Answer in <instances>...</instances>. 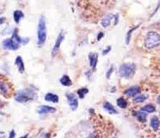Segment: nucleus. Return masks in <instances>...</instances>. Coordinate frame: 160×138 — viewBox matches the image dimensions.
Masks as SVG:
<instances>
[{
  "instance_id": "nucleus-22",
  "label": "nucleus",
  "mask_w": 160,
  "mask_h": 138,
  "mask_svg": "<svg viewBox=\"0 0 160 138\" xmlns=\"http://www.w3.org/2000/svg\"><path fill=\"white\" fill-rule=\"evenodd\" d=\"M117 104H118V106H120L121 108H125L127 106V102L123 98H120L118 99V100H117Z\"/></svg>"
},
{
  "instance_id": "nucleus-21",
  "label": "nucleus",
  "mask_w": 160,
  "mask_h": 138,
  "mask_svg": "<svg viewBox=\"0 0 160 138\" xmlns=\"http://www.w3.org/2000/svg\"><path fill=\"white\" fill-rule=\"evenodd\" d=\"M88 93V89L87 88H82L77 91V95L80 99H84L86 95Z\"/></svg>"
},
{
  "instance_id": "nucleus-26",
  "label": "nucleus",
  "mask_w": 160,
  "mask_h": 138,
  "mask_svg": "<svg viewBox=\"0 0 160 138\" xmlns=\"http://www.w3.org/2000/svg\"><path fill=\"white\" fill-rule=\"evenodd\" d=\"M113 66H111V67H110V68L108 69V71H107L106 74V78L109 79L110 77V75H111V74L113 73Z\"/></svg>"
},
{
  "instance_id": "nucleus-33",
  "label": "nucleus",
  "mask_w": 160,
  "mask_h": 138,
  "mask_svg": "<svg viewBox=\"0 0 160 138\" xmlns=\"http://www.w3.org/2000/svg\"><path fill=\"white\" fill-rule=\"evenodd\" d=\"M5 20H6V18L5 17L3 18V17H1V24H2L3 23L5 22Z\"/></svg>"
},
{
  "instance_id": "nucleus-32",
  "label": "nucleus",
  "mask_w": 160,
  "mask_h": 138,
  "mask_svg": "<svg viewBox=\"0 0 160 138\" xmlns=\"http://www.w3.org/2000/svg\"><path fill=\"white\" fill-rule=\"evenodd\" d=\"M86 75H87V77H88V78H90V75H91V71H90V70H88V71H87L86 73Z\"/></svg>"
},
{
  "instance_id": "nucleus-29",
  "label": "nucleus",
  "mask_w": 160,
  "mask_h": 138,
  "mask_svg": "<svg viewBox=\"0 0 160 138\" xmlns=\"http://www.w3.org/2000/svg\"><path fill=\"white\" fill-rule=\"evenodd\" d=\"M15 132L14 130H12L10 133L9 138H15Z\"/></svg>"
},
{
  "instance_id": "nucleus-5",
  "label": "nucleus",
  "mask_w": 160,
  "mask_h": 138,
  "mask_svg": "<svg viewBox=\"0 0 160 138\" xmlns=\"http://www.w3.org/2000/svg\"><path fill=\"white\" fill-rule=\"evenodd\" d=\"M3 48L6 50H17L19 47H20V44L16 42L14 39L12 38H8L6 39L5 40L3 41L2 42Z\"/></svg>"
},
{
  "instance_id": "nucleus-24",
  "label": "nucleus",
  "mask_w": 160,
  "mask_h": 138,
  "mask_svg": "<svg viewBox=\"0 0 160 138\" xmlns=\"http://www.w3.org/2000/svg\"><path fill=\"white\" fill-rule=\"evenodd\" d=\"M146 98H147V97H146V95H140L139 96L136 97L133 101L134 103H141V102H144L145 100H146Z\"/></svg>"
},
{
  "instance_id": "nucleus-9",
  "label": "nucleus",
  "mask_w": 160,
  "mask_h": 138,
  "mask_svg": "<svg viewBox=\"0 0 160 138\" xmlns=\"http://www.w3.org/2000/svg\"><path fill=\"white\" fill-rule=\"evenodd\" d=\"M89 62H90V66L93 69L96 68V66L98 61V54L96 52H90L88 55Z\"/></svg>"
},
{
  "instance_id": "nucleus-8",
  "label": "nucleus",
  "mask_w": 160,
  "mask_h": 138,
  "mask_svg": "<svg viewBox=\"0 0 160 138\" xmlns=\"http://www.w3.org/2000/svg\"><path fill=\"white\" fill-rule=\"evenodd\" d=\"M56 111V108L52 106H46V105H42L39 106L37 108V113L39 114H45V113H51Z\"/></svg>"
},
{
  "instance_id": "nucleus-37",
  "label": "nucleus",
  "mask_w": 160,
  "mask_h": 138,
  "mask_svg": "<svg viewBox=\"0 0 160 138\" xmlns=\"http://www.w3.org/2000/svg\"><path fill=\"white\" fill-rule=\"evenodd\" d=\"M159 138H160V137H159Z\"/></svg>"
},
{
  "instance_id": "nucleus-20",
  "label": "nucleus",
  "mask_w": 160,
  "mask_h": 138,
  "mask_svg": "<svg viewBox=\"0 0 160 138\" xmlns=\"http://www.w3.org/2000/svg\"><path fill=\"white\" fill-rule=\"evenodd\" d=\"M141 111L143 112H147L149 113H153L155 111V107L152 104H147L141 108Z\"/></svg>"
},
{
  "instance_id": "nucleus-10",
  "label": "nucleus",
  "mask_w": 160,
  "mask_h": 138,
  "mask_svg": "<svg viewBox=\"0 0 160 138\" xmlns=\"http://www.w3.org/2000/svg\"><path fill=\"white\" fill-rule=\"evenodd\" d=\"M140 93V88L138 86H132L125 91L124 94L128 97H133L139 94Z\"/></svg>"
},
{
  "instance_id": "nucleus-16",
  "label": "nucleus",
  "mask_w": 160,
  "mask_h": 138,
  "mask_svg": "<svg viewBox=\"0 0 160 138\" xmlns=\"http://www.w3.org/2000/svg\"><path fill=\"white\" fill-rule=\"evenodd\" d=\"M24 13L20 10H16V11H14L13 13V18H14V20L17 24L19 22L20 19L22 17H24Z\"/></svg>"
},
{
  "instance_id": "nucleus-7",
  "label": "nucleus",
  "mask_w": 160,
  "mask_h": 138,
  "mask_svg": "<svg viewBox=\"0 0 160 138\" xmlns=\"http://www.w3.org/2000/svg\"><path fill=\"white\" fill-rule=\"evenodd\" d=\"M64 33L61 32L59 34L58 37H57V39H56V42H55V46H54L53 48H52V57H54L56 54L57 53V52L59 51V47H60V45H61V43L62 42V41L64 40Z\"/></svg>"
},
{
  "instance_id": "nucleus-30",
  "label": "nucleus",
  "mask_w": 160,
  "mask_h": 138,
  "mask_svg": "<svg viewBox=\"0 0 160 138\" xmlns=\"http://www.w3.org/2000/svg\"><path fill=\"white\" fill-rule=\"evenodd\" d=\"M118 16H119L118 14H116L115 16H114V17H115V25H116V24L118 23V21H119Z\"/></svg>"
},
{
  "instance_id": "nucleus-36",
  "label": "nucleus",
  "mask_w": 160,
  "mask_h": 138,
  "mask_svg": "<svg viewBox=\"0 0 160 138\" xmlns=\"http://www.w3.org/2000/svg\"><path fill=\"white\" fill-rule=\"evenodd\" d=\"M113 138H117V137H113Z\"/></svg>"
},
{
  "instance_id": "nucleus-3",
  "label": "nucleus",
  "mask_w": 160,
  "mask_h": 138,
  "mask_svg": "<svg viewBox=\"0 0 160 138\" xmlns=\"http://www.w3.org/2000/svg\"><path fill=\"white\" fill-rule=\"evenodd\" d=\"M160 45V34L154 31L148 32L145 38V46L147 48L152 49Z\"/></svg>"
},
{
  "instance_id": "nucleus-4",
  "label": "nucleus",
  "mask_w": 160,
  "mask_h": 138,
  "mask_svg": "<svg viewBox=\"0 0 160 138\" xmlns=\"http://www.w3.org/2000/svg\"><path fill=\"white\" fill-rule=\"evenodd\" d=\"M136 66L133 63H125L121 65L119 68L120 76L124 78H131L135 72Z\"/></svg>"
},
{
  "instance_id": "nucleus-1",
  "label": "nucleus",
  "mask_w": 160,
  "mask_h": 138,
  "mask_svg": "<svg viewBox=\"0 0 160 138\" xmlns=\"http://www.w3.org/2000/svg\"><path fill=\"white\" fill-rule=\"evenodd\" d=\"M37 97V94L32 88H25L21 90L16 93L15 99L19 103H26L27 102L33 100Z\"/></svg>"
},
{
  "instance_id": "nucleus-34",
  "label": "nucleus",
  "mask_w": 160,
  "mask_h": 138,
  "mask_svg": "<svg viewBox=\"0 0 160 138\" xmlns=\"http://www.w3.org/2000/svg\"><path fill=\"white\" fill-rule=\"evenodd\" d=\"M28 135H24V136H23V137H20V138H27V137H28Z\"/></svg>"
},
{
  "instance_id": "nucleus-2",
  "label": "nucleus",
  "mask_w": 160,
  "mask_h": 138,
  "mask_svg": "<svg viewBox=\"0 0 160 138\" xmlns=\"http://www.w3.org/2000/svg\"><path fill=\"white\" fill-rule=\"evenodd\" d=\"M46 40V18L42 15L39 19L37 26V44L42 46Z\"/></svg>"
},
{
  "instance_id": "nucleus-6",
  "label": "nucleus",
  "mask_w": 160,
  "mask_h": 138,
  "mask_svg": "<svg viewBox=\"0 0 160 138\" xmlns=\"http://www.w3.org/2000/svg\"><path fill=\"white\" fill-rule=\"evenodd\" d=\"M66 98H67L69 106H70L72 111H76L77 107H78V104H79L78 100H77V97H76L73 93H67Z\"/></svg>"
},
{
  "instance_id": "nucleus-28",
  "label": "nucleus",
  "mask_w": 160,
  "mask_h": 138,
  "mask_svg": "<svg viewBox=\"0 0 160 138\" xmlns=\"http://www.w3.org/2000/svg\"><path fill=\"white\" fill-rule=\"evenodd\" d=\"M29 40L30 39H29V38H28V37H24V38L22 37V42H21V44H28L29 43Z\"/></svg>"
},
{
  "instance_id": "nucleus-25",
  "label": "nucleus",
  "mask_w": 160,
  "mask_h": 138,
  "mask_svg": "<svg viewBox=\"0 0 160 138\" xmlns=\"http://www.w3.org/2000/svg\"><path fill=\"white\" fill-rule=\"evenodd\" d=\"M110 50H111V46H108L105 49H104V50H102V55H107V54L110 51Z\"/></svg>"
},
{
  "instance_id": "nucleus-31",
  "label": "nucleus",
  "mask_w": 160,
  "mask_h": 138,
  "mask_svg": "<svg viewBox=\"0 0 160 138\" xmlns=\"http://www.w3.org/2000/svg\"><path fill=\"white\" fill-rule=\"evenodd\" d=\"M88 138H97V137H96V135H95V134L91 133V134L89 135V136L88 137Z\"/></svg>"
},
{
  "instance_id": "nucleus-13",
  "label": "nucleus",
  "mask_w": 160,
  "mask_h": 138,
  "mask_svg": "<svg viewBox=\"0 0 160 138\" xmlns=\"http://www.w3.org/2000/svg\"><path fill=\"white\" fill-rule=\"evenodd\" d=\"M59 82L62 84V85H63L64 86H70L72 84V82L70 80V78L66 75H64L59 80Z\"/></svg>"
},
{
  "instance_id": "nucleus-12",
  "label": "nucleus",
  "mask_w": 160,
  "mask_h": 138,
  "mask_svg": "<svg viewBox=\"0 0 160 138\" xmlns=\"http://www.w3.org/2000/svg\"><path fill=\"white\" fill-rule=\"evenodd\" d=\"M15 65L17 66L18 70L20 73H23L25 70V67H24V64L23 62L22 58L20 56H18L15 60Z\"/></svg>"
},
{
  "instance_id": "nucleus-15",
  "label": "nucleus",
  "mask_w": 160,
  "mask_h": 138,
  "mask_svg": "<svg viewBox=\"0 0 160 138\" xmlns=\"http://www.w3.org/2000/svg\"><path fill=\"white\" fill-rule=\"evenodd\" d=\"M135 116H136V117L137 118V119L140 122H146V121L147 115L143 111H137V112H135Z\"/></svg>"
},
{
  "instance_id": "nucleus-19",
  "label": "nucleus",
  "mask_w": 160,
  "mask_h": 138,
  "mask_svg": "<svg viewBox=\"0 0 160 138\" xmlns=\"http://www.w3.org/2000/svg\"><path fill=\"white\" fill-rule=\"evenodd\" d=\"M0 86H1V93L2 95L4 97H7V95H9V88H8L7 85L4 82H1L0 84Z\"/></svg>"
},
{
  "instance_id": "nucleus-11",
  "label": "nucleus",
  "mask_w": 160,
  "mask_h": 138,
  "mask_svg": "<svg viewBox=\"0 0 160 138\" xmlns=\"http://www.w3.org/2000/svg\"><path fill=\"white\" fill-rule=\"evenodd\" d=\"M44 99H45L46 101L50 102L53 103H57L59 102V97L57 95L51 93H46L45 97H44Z\"/></svg>"
},
{
  "instance_id": "nucleus-17",
  "label": "nucleus",
  "mask_w": 160,
  "mask_h": 138,
  "mask_svg": "<svg viewBox=\"0 0 160 138\" xmlns=\"http://www.w3.org/2000/svg\"><path fill=\"white\" fill-rule=\"evenodd\" d=\"M151 126L154 131H157V129H159V121L157 117L153 116V117L151 118Z\"/></svg>"
},
{
  "instance_id": "nucleus-23",
  "label": "nucleus",
  "mask_w": 160,
  "mask_h": 138,
  "mask_svg": "<svg viewBox=\"0 0 160 138\" xmlns=\"http://www.w3.org/2000/svg\"><path fill=\"white\" fill-rule=\"evenodd\" d=\"M140 24H139V25H137V26H135V27H133V28H132V29L130 30L129 31H128V33H127V34H126V44H129V42H130V40H131V34H132V33L134 31L135 29H137L138 27H139Z\"/></svg>"
},
{
  "instance_id": "nucleus-18",
  "label": "nucleus",
  "mask_w": 160,
  "mask_h": 138,
  "mask_svg": "<svg viewBox=\"0 0 160 138\" xmlns=\"http://www.w3.org/2000/svg\"><path fill=\"white\" fill-rule=\"evenodd\" d=\"M112 18H113V15L111 14H109L108 15L105 16L102 20V22H101L102 25L104 27H107V26H109L110 24V22H111Z\"/></svg>"
},
{
  "instance_id": "nucleus-35",
  "label": "nucleus",
  "mask_w": 160,
  "mask_h": 138,
  "mask_svg": "<svg viewBox=\"0 0 160 138\" xmlns=\"http://www.w3.org/2000/svg\"><path fill=\"white\" fill-rule=\"evenodd\" d=\"M158 103H159L160 104V95L159 97H158Z\"/></svg>"
},
{
  "instance_id": "nucleus-14",
  "label": "nucleus",
  "mask_w": 160,
  "mask_h": 138,
  "mask_svg": "<svg viewBox=\"0 0 160 138\" xmlns=\"http://www.w3.org/2000/svg\"><path fill=\"white\" fill-rule=\"evenodd\" d=\"M104 108L107 112L110 113V114L118 113V111H117V110L115 109V107H114L110 102H106L104 103Z\"/></svg>"
},
{
  "instance_id": "nucleus-27",
  "label": "nucleus",
  "mask_w": 160,
  "mask_h": 138,
  "mask_svg": "<svg viewBox=\"0 0 160 138\" xmlns=\"http://www.w3.org/2000/svg\"><path fill=\"white\" fill-rule=\"evenodd\" d=\"M104 36V32H100L98 34H97V40L100 41V39H101L102 37Z\"/></svg>"
}]
</instances>
